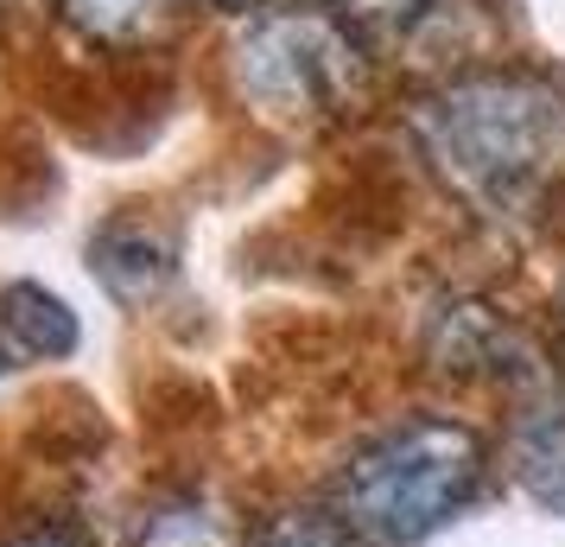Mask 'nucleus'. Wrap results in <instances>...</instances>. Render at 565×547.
<instances>
[{
    "instance_id": "1",
    "label": "nucleus",
    "mask_w": 565,
    "mask_h": 547,
    "mask_svg": "<svg viewBox=\"0 0 565 547\" xmlns=\"http://www.w3.org/2000/svg\"><path fill=\"white\" fill-rule=\"evenodd\" d=\"M413 140L470 210H521L565 159V96L527 71H477L413 103Z\"/></svg>"
},
{
    "instance_id": "2",
    "label": "nucleus",
    "mask_w": 565,
    "mask_h": 547,
    "mask_svg": "<svg viewBox=\"0 0 565 547\" xmlns=\"http://www.w3.org/2000/svg\"><path fill=\"white\" fill-rule=\"evenodd\" d=\"M483 484L477 427L413 414L356 445L331 477V509L362 547H413L458 516Z\"/></svg>"
},
{
    "instance_id": "3",
    "label": "nucleus",
    "mask_w": 565,
    "mask_h": 547,
    "mask_svg": "<svg viewBox=\"0 0 565 547\" xmlns=\"http://www.w3.org/2000/svg\"><path fill=\"white\" fill-rule=\"evenodd\" d=\"M235 90L274 122L337 115L362 90L356 27L331 7H260L235 39Z\"/></svg>"
},
{
    "instance_id": "4",
    "label": "nucleus",
    "mask_w": 565,
    "mask_h": 547,
    "mask_svg": "<svg viewBox=\"0 0 565 547\" xmlns=\"http://www.w3.org/2000/svg\"><path fill=\"white\" fill-rule=\"evenodd\" d=\"M509 459L521 491L565 516V376L540 350L509 376Z\"/></svg>"
},
{
    "instance_id": "5",
    "label": "nucleus",
    "mask_w": 565,
    "mask_h": 547,
    "mask_svg": "<svg viewBox=\"0 0 565 547\" xmlns=\"http://www.w3.org/2000/svg\"><path fill=\"white\" fill-rule=\"evenodd\" d=\"M426 357L445 376H514L534 350L509 332V318L483 299H445L426 318Z\"/></svg>"
},
{
    "instance_id": "6",
    "label": "nucleus",
    "mask_w": 565,
    "mask_h": 547,
    "mask_svg": "<svg viewBox=\"0 0 565 547\" xmlns=\"http://www.w3.org/2000/svg\"><path fill=\"white\" fill-rule=\"evenodd\" d=\"M89 267H96V281L121 306H147L172 281L179 242L159 230L153 217H108L103 230H96V242H89Z\"/></svg>"
},
{
    "instance_id": "7",
    "label": "nucleus",
    "mask_w": 565,
    "mask_h": 547,
    "mask_svg": "<svg viewBox=\"0 0 565 547\" xmlns=\"http://www.w3.org/2000/svg\"><path fill=\"white\" fill-rule=\"evenodd\" d=\"M0 344L13 357H32V364L71 357L77 350V313L57 293L32 287V281H13V287H0Z\"/></svg>"
},
{
    "instance_id": "8",
    "label": "nucleus",
    "mask_w": 565,
    "mask_h": 547,
    "mask_svg": "<svg viewBox=\"0 0 565 547\" xmlns=\"http://www.w3.org/2000/svg\"><path fill=\"white\" fill-rule=\"evenodd\" d=\"M134 547H255V541H248V528L223 503H210V496H172V503H159L153 516L140 522Z\"/></svg>"
},
{
    "instance_id": "9",
    "label": "nucleus",
    "mask_w": 565,
    "mask_h": 547,
    "mask_svg": "<svg viewBox=\"0 0 565 547\" xmlns=\"http://www.w3.org/2000/svg\"><path fill=\"white\" fill-rule=\"evenodd\" d=\"M57 13L89 45H147L172 20V0H57Z\"/></svg>"
},
{
    "instance_id": "10",
    "label": "nucleus",
    "mask_w": 565,
    "mask_h": 547,
    "mask_svg": "<svg viewBox=\"0 0 565 547\" xmlns=\"http://www.w3.org/2000/svg\"><path fill=\"white\" fill-rule=\"evenodd\" d=\"M255 547H362V541L337 522L331 503H324V509H280V516L260 528Z\"/></svg>"
},
{
    "instance_id": "11",
    "label": "nucleus",
    "mask_w": 565,
    "mask_h": 547,
    "mask_svg": "<svg viewBox=\"0 0 565 547\" xmlns=\"http://www.w3.org/2000/svg\"><path fill=\"white\" fill-rule=\"evenodd\" d=\"M318 7H331L337 20H350V27H375V32H401L413 27L433 0H318Z\"/></svg>"
},
{
    "instance_id": "12",
    "label": "nucleus",
    "mask_w": 565,
    "mask_h": 547,
    "mask_svg": "<svg viewBox=\"0 0 565 547\" xmlns=\"http://www.w3.org/2000/svg\"><path fill=\"white\" fill-rule=\"evenodd\" d=\"M13 547H89V541H77V535H64V528H32L26 541H13Z\"/></svg>"
},
{
    "instance_id": "13",
    "label": "nucleus",
    "mask_w": 565,
    "mask_h": 547,
    "mask_svg": "<svg viewBox=\"0 0 565 547\" xmlns=\"http://www.w3.org/2000/svg\"><path fill=\"white\" fill-rule=\"evenodd\" d=\"M210 7H267V0H210Z\"/></svg>"
},
{
    "instance_id": "14",
    "label": "nucleus",
    "mask_w": 565,
    "mask_h": 547,
    "mask_svg": "<svg viewBox=\"0 0 565 547\" xmlns=\"http://www.w3.org/2000/svg\"><path fill=\"white\" fill-rule=\"evenodd\" d=\"M0 369H7V344H0Z\"/></svg>"
}]
</instances>
